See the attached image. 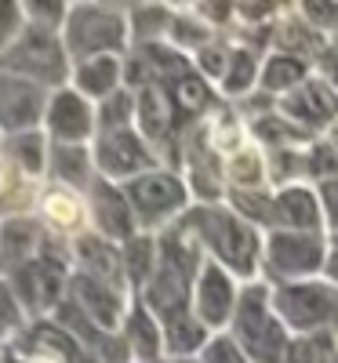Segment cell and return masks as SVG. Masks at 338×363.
I'll return each mask as SVG.
<instances>
[{"instance_id":"obj_25","label":"cell","mask_w":338,"mask_h":363,"mask_svg":"<svg viewBox=\"0 0 338 363\" xmlns=\"http://www.w3.org/2000/svg\"><path fill=\"white\" fill-rule=\"evenodd\" d=\"M48 160H51V171L62 182H70V186H84L87 174H91V164H95L91 149H84V145H58V142H51Z\"/></svg>"},{"instance_id":"obj_3","label":"cell","mask_w":338,"mask_h":363,"mask_svg":"<svg viewBox=\"0 0 338 363\" xmlns=\"http://www.w3.org/2000/svg\"><path fill=\"white\" fill-rule=\"evenodd\" d=\"M273 309L295 335H334L338 287L331 280H295L273 291Z\"/></svg>"},{"instance_id":"obj_31","label":"cell","mask_w":338,"mask_h":363,"mask_svg":"<svg viewBox=\"0 0 338 363\" xmlns=\"http://www.w3.org/2000/svg\"><path fill=\"white\" fill-rule=\"evenodd\" d=\"M135 102L128 91H116V95H109L99 109V135L106 131H124V128H135Z\"/></svg>"},{"instance_id":"obj_9","label":"cell","mask_w":338,"mask_h":363,"mask_svg":"<svg viewBox=\"0 0 338 363\" xmlns=\"http://www.w3.org/2000/svg\"><path fill=\"white\" fill-rule=\"evenodd\" d=\"M124 193L135 211V222H142V225H157L186 207V186L168 171H149V174L128 182Z\"/></svg>"},{"instance_id":"obj_23","label":"cell","mask_w":338,"mask_h":363,"mask_svg":"<svg viewBox=\"0 0 338 363\" xmlns=\"http://www.w3.org/2000/svg\"><path fill=\"white\" fill-rule=\"evenodd\" d=\"M310 80V62L295 55H269L266 66H262V87L273 91V95H291L295 87H302Z\"/></svg>"},{"instance_id":"obj_38","label":"cell","mask_w":338,"mask_h":363,"mask_svg":"<svg viewBox=\"0 0 338 363\" xmlns=\"http://www.w3.org/2000/svg\"><path fill=\"white\" fill-rule=\"evenodd\" d=\"M298 11L313 29H338V4H302Z\"/></svg>"},{"instance_id":"obj_7","label":"cell","mask_w":338,"mask_h":363,"mask_svg":"<svg viewBox=\"0 0 338 363\" xmlns=\"http://www.w3.org/2000/svg\"><path fill=\"white\" fill-rule=\"evenodd\" d=\"M91 157H95V167L102 171L106 182H135L149 171H157V157H153L149 142L135 128L99 135Z\"/></svg>"},{"instance_id":"obj_14","label":"cell","mask_w":338,"mask_h":363,"mask_svg":"<svg viewBox=\"0 0 338 363\" xmlns=\"http://www.w3.org/2000/svg\"><path fill=\"white\" fill-rule=\"evenodd\" d=\"M280 109H284L288 120H295L305 131L334 128L338 124V91L324 77H310L302 87H295L291 95H284Z\"/></svg>"},{"instance_id":"obj_21","label":"cell","mask_w":338,"mask_h":363,"mask_svg":"<svg viewBox=\"0 0 338 363\" xmlns=\"http://www.w3.org/2000/svg\"><path fill=\"white\" fill-rule=\"evenodd\" d=\"M124 330H128V349L138 352L142 359H157L164 352V327L146 306H135L124 316Z\"/></svg>"},{"instance_id":"obj_6","label":"cell","mask_w":338,"mask_h":363,"mask_svg":"<svg viewBox=\"0 0 338 363\" xmlns=\"http://www.w3.org/2000/svg\"><path fill=\"white\" fill-rule=\"evenodd\" d=\"M62 44L70 51V62H91V58H106L124 51L128 44V22L116 8L99 4H80L70 8V18L62 26Z\"/></svg>"},{"instance_id":"obj_12","label":"cell","mask_w":338,"mask_h":363,"mask_svg":"<svg viewBox=\"0 0 338 363\" xmlns=\"http://www.w3.org/2000/svg\"><path fill=\"white\" fill-rule=\"evenodd\" d=\"M44 113H48V87L0 73V128L11 135L33 131L44 120Z\"/></svg>"},{"instance_id":"obj_34","label":"cell","mask_w":338,"mask_h":363,"mask_svg":"<svg viewBox=\"0 0 338 363\" xmlns=\"http://www.w3.org/2000/svg\"><path fill=\"white\" fill-rule=\"evenodd\" d=\"M22 11H26V18H29V26H37V29H62L66 26V18H70V8L66 4H22Z\"/></svg>"},{"instance_id":"obj_29","label":"cell","mask_w":338,"mask_h":363,"mask_svg":"<svg viewBox=\"0 0 338 363\" xmlns=\"http://www.w3.org/2000/svg\"><path fill=\"white\" fill-rule=\"evenodd\" d=\"M48 149H51V142H44L40 131H22V135H11V142H8V153L18 160V167H22L26 174L44 171Z\"/></svg>"},{"instance_id":"obj_40","label":"cell","mask_w":338,"mask_h":363,"mask_svg":"<svg viewBox=\"0 0 338 363\" xmlns=\"http://www.w3.org/2000/svg\"><path fill=\"white\" fill-rule=\"evenodd\" d=\"M324 73H327L324 80H327V84H331V87L338 91V51H331V55H324Z\"/></svg>"},{"instance_id":"obj_4","label":"cell","mask_w":338,"mask_h":363,"mask_svg":"<svg viewBox=\"0 0 338 363\" xmlns=\"http://www.w3.org/2000/svg\"><path fill=\"white\" fill-rule=\"evenodd\" d=\"M193 272H197V255L182 244L178 236L160 240L157 269H153V277L146 284V309L160 323L178 316V313H190Z\"/></svg>"},{"instance_id":"obj_13","label":"cell","mask_w":338,"mask_h":363,"mask_svg":"<svg viewBox=\"0 0 338 363\" xmlns=\"http://www.w3.org/2000/svg\"><path fill=\"white\" fill-rule=\"evenodd\" d=\"M236 287H233V277L219 265V262H207L200 272H197V298H193V316L214 330V327H226L236 313Z\"/></svg>"},{"instance_id":"obj_15","label":"cell","mask_w":338,"mask_h":363,"mask_svg":"<svg viewBox=\"0 0 338 363\" xmlns=\"http://www.w3.org/2000/svg\"><path fill=\"white\" fill-rule=\"evenodd\" d=\"M70 301L99 330H116L120 323H124V316H128L124 294L113 291L102 280H95V277H87V272H73L70 277Z\"/></svg>"},{"instance_id":"obj_1","label":"cell","mask_w":338,"mask_h":363,"mask_svg":"<svg viewBox=\"0 0 338 363\" xmlns=\"http://www.w3.org/2000/svg\"><path fill=\"white\" fill-rule=\"evenodd\" d=\"M186 225H193L197 240L211 251V262H219L229 277H255L258 255L266 247L258 225L244 222L236 211L226 207H197Z\"/></svg>"},{"instance_id":"obj_43","label":"cell","mask_w":338,"mask_h":363,"mask_svg":"<svg viewBox=\"0 0 338 363\" xmlns=\"http://www.w3.org/2000/svg\"><path fill=\"white\" fill-rule=\"evenodd\" d=\"M175 363H193V359H175Z\"/></svg>"},{"instance_id":"obj_11","label":"cell","mask_w":338,"mask_h":363,"mask_svg":"<svg viewBox=\"0 0 338 363\" xmlns=\"http://www.w3.org/2000/svg\"><path fill=\"white\" fill-rule=\"evenodd\" d=\"M44 124H48V135L58 145H84L99 128V113L91 109V102L77 87H58L48 99Z\"/></svg>"},{"instance_id":"obj_44","label":"cell","mask_w":338,"mask_h":363,"mask_svg":"<svg viewBox=\"0 0 338 363\" xmlns=\"http://www.w3.org/2000/svg\"><path fill=\"white\" fill-rule=\"evenodd\" d=\"M331 363H338V352H334V359H331Z\"/></svg>"},{"instance_id":"obj_22","label":"cell","mask_w":338,"mask_h":363,"mask_svg":"<svg viewBox=\"0 0 338 363\" xmlns=\"http://www.w3.org/2000/svg\"><path fill=\"white\" fill-rule=\"evenodd\" d=\"M160 327H164V349L175 352L178 359H190L197 349H204V345L211 342L207 327L193 316V309H190V313H178V316H171V320H164Z\"/></svg>"},{"instance_id":"obj_32","label":"cell","mask_w":338,"mask_h":363,"mask_svg":"<svg viewBox=\"0 0 338 363\" xmlns=\"http://www.w3.org/2000/svg\"><path fill=\"white\" fill-rule=\"evenodd\" d=\"M255 73H258L255 55L251 51H233L229 66H226V77H222V91L226 95H244V91L255 84Z\"/></svg>"},{"instance_id":"obj_8","label":"cell","mask_w":338,"mask_h":363,"mask_svg":"<svg viewBox=\"0 0 338 363\" xmlns=\"http://www.w3.org/2000/svg\"><path fill=\"white\" fill-rule=\"evenodd\" d=\"M266 262L273 272H280L288 284L295 280H313V272L327 265V247L320 233H284L273 229L266 240Z\"/></svg>"},{"instance_id":"obj_24","label":"cell","mask_w":338,"mask_h":363,"mask_svg":"<svg viewBox=\"0 0 338 363\" xmlns=\"http://www.w3.org/2000/svg\"><path fill=\"white\" fill-rule=\"evenodd\" d=\"M164 91H168V99H171V109L178 113V116H197L207 102H211V87H207V77H200V73H182V77H175L171 84H160Z\"/></svg>"},{"instance_id":"obj_10","label":"cell","mask_w":338,"mask_h":363,"mask_svg":"<svg viewBox=\"0 0 338 363\" xmlns=\"http://www.w3.org/2000/svg\"><path fill=\"white\" fill-rule=\"evenodd\" d=\"M62 284H70L66 265L58 255L48 258V251L40 258H29L22 269L11 272V291L26 313H44L48 306H55L58 294H62Z\"/></svg>"},{"instance_id":"obj_37","label":"cell","mask_w":338,"mask_h":363,"mask_svg":"<svg viewBox=\"0 0 338 363\" xmlns=\"http://www.w3.org/2000/svg\"><path fill=\"white\" fill-rule=\"evenodd\" d=\"M18 323H22V306H18V298H15L11 284L0 280V338L11 335Z\"/></svg>"},{"instance_id":"obj_41","label":"cell","mask_w":338,"mask_h":363,"mask_svg":"<svg viewBox=\"0 0 338 363\" xmlns=\"http://www.w3.org/2000/svg\"><path fill=\"white\" fill-rule=\"evenodd\" d=\"M324 269H327V277H331V284L338 287V251H334V255H327V265H324Z\"/></svg>"},{"instance_id":"obj_33","label":"cell","mask_w":338,"mask_h":363,"mask_svg":"<svg viewBox=\"0 0 338 363\" xmlns=\"http://www.w3.org/2000/svg\"><path fill=\"white\" fill-rule=\"evenodd\" d=\"M171 11L168 8H149V4H138L131 11V29L135 37L146 40V44H157V37H164V29H171Z\"/></svg>"},{"instance_id":"obj_36","label":"cell","mask_w":338,"mask_h":363,"mask_svg":"<svg viewBox=\"0 0 338 363\" xmlns=\"http://www.w3.org/2000/svg\"><path fill=\"white\" fill-rule=\"evenodd\" d=\"M204 363H251V359L233 342V335H214L204 345Z\"/></svg>"},{"instance_id":"obj_17","label":"cell","mask_w":338,"mask_h":363,"mask_svg":"<svg viewBox=\"0 0 338 363\" xmlns=\"http://www.w3.org/2000/svg\"><path fill=\"white\" fill-rule=\"evenodd\" d=\"M91 215H95V225L102 233V240H120L128 244L135 233V211L128 203V193L116 186V182L99 178L95 189H91Z\"/></svg>"},{"instance_id":"obj_20","label":"cell","mask_w":338,"mask_h":363,"mask_svg":"<svg viewBox=\"0 0 338 363\" xmlns=\"http://www.w3.org/2000/svg\"><path fill=\"white\" fill-rule=\"evenodd\" d=\"M120 77H124V66H120L116 55H106V58H91V62H80L73 69V80H77V91L84 99H109L120 91Z\"/></svg>"},{"instance_id":"obj_35","label":"cell","mask_w":338,"mask_h":363,"mask_svg":"<svg viewBox=\"0 0 338 363\" xmlns=\"http://www.w3.org/2000/svg\"><path fill=\"white\" fill-rule=\"evenodd\" d=\"M22 22H26L22 4H8V0H0V51H8L22 37V29H26Z\"/></svg>"},{"instance_id":"obj_18","label":"cell","mask_w":338,"mask_h":363,"mask_svg":"<svg viewBox=\"0 0 338 363\" xmlns=\"http://www.w3.org/2000/svg\"><path fill=\"white\" fill-rule=\"evenodd\" d=\"M77 251H80V272H87V277H95V280H102V284H109L113 291H120L124 287V255H120L116 247H109V240H91V236H84L80 244H77Z\"/></svg>"},{"instance_id":"obj_16","label":"cell","mask_w":338,"mask_h":363,"mask_svg":"<svg viewBox=\"0 0 338 363\" xmlns=\"http://www.w3.org/2000/svg\"><path fill=\"white\" fill-rule=\"evenodd\" d=\"M269 225L284 233H320L324 229V207L310 186H288L273 196Z\"/></svg>"},{"instance_id":"obj_42","label":"cell","mask_w":338,"mask_h":363,"mask_svg":"<svg viewBox=\"0 0 338 363\" xmlns=\"http://www.w3.org/2000/svg\"><path fill=\"white\" fill-rule=\"evenodd\" d=\"M327 142H331V149H334V153H338V124L331 128V138H327Z\"/></svg>"},{"instance_id":"obj_2","label":"cell","mask_w":338,"mask_h":363,"mask_svg":"<svg viewBox=\"0 0 338 363\" xmlns=\"http://www.w3.org/2000/svg\"><path fill=\"white\" fill-rule=\"evenodd\" d=\"M233 327V342L244 349L251 363H280L288 352V327L280 323L273 309V291L262 284L248 287L236 298V313L229 320Z\"/></svg>"},{"instance_id":"obj_28","label":"cell","mask_w":338,"mask_h":363,"mask_svg":"<svg viewBox=\"0 0 338 363\" xmlns=\"http://www.w3.org/2000/svg\"><path fill=\"white\" fill-rule=\"evenodd\" d=\"M334 359V335H295L280 363H331Z\"/></svg>"},{"instance_id":"obj_26","label":"cell","mask_w":338,"mask_h":363,"mask_svg":"<svg viewBox=\"0 0 338 363\" xmlns=\"http://www.w3.org/2000/svg\"><path fill=\"white\" fill-rule=\"evenodd\" d=\"M33 244H37L33 222H11L8 229H0V258L11 265V272L33 258Z\"/></svg>"},{"instance_id":"obj_5","label":"cell","mask_w":338,"mask_h":363,"mask_svg":"<svg viewBox=\"0 0 338 363\" xmlns=\"http://www.w3.org/2000/svg\"><path fill=\"white\" fill-rule=\"evenodd\" d=\"M0 73L33 80L40 87H58L70 77V51L51 29H37L26 22L22 37L0 55Z\"/></svg>"},{"instance_id":"obj_30","label":"cell","mask_w":338,"mask_h":363,"mask_svg":"<svg viewBox=\"0 0 338 363\" xmlns=\"http://www.w3.org/2000/svg\"><path fill=\"white\" fill-rule=\"evenodd\" d=\"M255 135H258L262 142H269V145H291V142H305V138H310V131L298 128L295 120H288L284 113L262 116L258 124H255Z\"/></svg>"},{"instance_id":"obj_27","label":"cell","mask_w":338,"mask_h":363,"mask_svg":"<svg viewBox=\"0 0 338 363\" xmlns=\"http://www.w3.org/2000/svg\"><path fill=\"white\" fill-rule=\"evenodd\" d=\"M120 255H124V277H128V284L146 287L149 277H153V269H157V255H160L157 247H153V240L149 236H131Z\"/></svg>"},{"instance_id":"obj_19","label":"cell","mask_w":338,"mask_h":363,"mask_svg":"<svg viewBox=\"0 0 338 363\" xmlns=\"http://www.w3.org/2000/svg\"><path fill=\"white\" fill-rule=\"evenodd\" d=\"M171 99H168V91L160 84H149L138 91V99H135V124H138V135L146 142H157L171 131Z\"/></svg>"},{"instance_id":"obj_39","label":"cell","mask_w":338,"mask_h":363,"mask_svg":"<svg viewBox=\"0 0 338 363\" xmlns=\"http://www.w3.org/2000/svg\"><path fill=\"white\" fill-rule=\"evenodd\" d=\"M317 196H320V207H324V222H327L331 229H338V178L324 182Z\"/></svg>"}]
</instances>
